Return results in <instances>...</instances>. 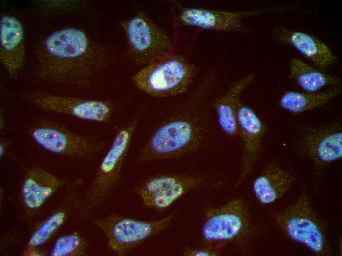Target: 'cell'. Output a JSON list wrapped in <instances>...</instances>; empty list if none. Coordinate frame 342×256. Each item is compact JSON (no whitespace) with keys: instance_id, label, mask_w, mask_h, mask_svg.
Instances as JSON below:
<instances>
[{"instance_id":"6da1fadb","label":"cell","mask_w":342,"mask_h":256,"mask_svg":"<svg viewBox=\"0 0 342 256\" xmlns=\"http://www.w3.org/2000/svg\"><path fill=\"white\" fill-rule=\"evenodd\" d=\"M104 64L102 49L81 29L67 27L53 32L38 46L35 73L50 82L86 86Z\"/></svg>"},{"instance_id":"ac0fdd59","label":"cell","mask_w":342,"mask_h":256,"mask_svg":"<svg viewBox=\"0 0 342 256\" xmlns=\"http://www.w3.org/2000/svg\"><path fill=\"white\" fill-rule=\"evenodd\" d=\"M256 76V73H251L239 79L213 104L219 126L227 135L235 136L239 133L236 113L240 102V95Z\"/></svg>"},{"instance_id":"52a82bcc","label":"cell","mask_w":342,"mask_h":256,"mask_svg":"<svg viewBox=\"0 0 342 256\" xmlns=\"http://www.w3.org/2000/svg\"><path fill=\"white\" fill-rule=\"evenodd\" d=\"M29 133L36 143L48 151L80 160L91 158L106 146L104 141L79 134L50 120L37 122Z\"/></svg>"},{"instance_id":"7402d4cb","label":"cell","mask_w":342,"mask_h":256,"mask_svg":"<svg viewBox=\"0 0 342 256\" xmlns=\"http://www.w3.org/2000/svg\"><path fill=\"white\" fill-rule=\"evenodd\" d=\"M88 243L77 232L58 237L51 250V256H84L87 255Z\"/></svg>"},{"instance_id":"d6986e66","label":"cell","mask_w":342,"mask_h":256,"mask_svg":"<svg viewBox=\"0 0 342 256\" xmlns=\"http://www.w3.org/2000/svg\"><path fill=\"white\" fill-rule=\"evenodd\" d=\"M294 180L293 176L289 171L277 165L270 164L254 180L252 189L261 203L270 204L287 192Z\"/></svg>"},{"instance_id":"ffe728a7","label":"cell","mask_w":342,"mask_h":256,"mask_svg":"<svg viewBox=\"0 0 342 256\" xmlns=\"http://www.w3.org/2000/svg\"><path fill=\"white\" fill-rule=\"evenodd\" d=\"M341 91L342 88L340 86L321 92L287 91L281 96L279 105L290 113L299 114L325 105Z\"/></svg>"},{"instance_id":"277c9868","label":"cell","mask_w":342,"mask_h":256,"mask_svg":"<svg viewBox=\"0 0 342 256\" xmlns=\"http://www.w3.org/2000/svg\"><path fill=\"white\" fill-rule=\"evenodd\" d=\"M197 73L195 66L172 52L155 59L131 77L134 86L156 98L174 97L186 92Z\"/></svg>"},{"instance_id":"cb8c5ba5","label":"cell","mask_w":342,"mask_h":256,"mask_svg":"<svg viewBox=\"0 0 342 256\" xmlns=\"http://www.w3.org/2000/svg\"><path fill=\"white\" fill-rule=\"evenodd\" d=\"M225 243L206 245L201 247H186L182 254L186 256H219Z\"/></svg>"},{"instance_id":"5b68a950","label":"cell","mask_w":342,"mask_h":256,"mask_svg":"<svg viewBox=\"0 0 342 256\" xmlns=\"http://www.w3.org/2000/svg\"><path fill=\"white\" fill-rule=\"evenodd\" d=\"M176 216L172 212L152 220H142L113 213L94 221L105 235L108 249L118 256H125L157 234L167 229Z\"/></svg>"},{"instance_id":"603a6c76","label":"cell","mask_w":342,"mask_h":256,"mask_svg":"<svg viewBox=\"0 0 342 256\" xmlns=\"http://www.w3.org/2000/svg\"><path fill=\"white\" fill-rule=\"evenodd\" d=\"M67 217V210L65 208L52 213L32 234L28 242V247L34 248L47 242L65 223Z\"/></svg>"},{"instance_id":"5bb4252c","label":"cell","mask_w":342,"mask_h":256,"mask_svg":"<svg viewBox=\"0 0 342 256\" xmlns=\"http://www.w3.org/2000/svg\"><path fill=\"white\" fill-rule=\"evenodd\" d=\"M239 133L243 143L242 167L236 186L248 176L260 153L265 132L264 123L249 107L240 102L236 113Z\"/></svg>"},{"instance_id":"7c38bea8","label":"cell","mask_w":342,"mask_h":256,"mask_svg":"<svg viewBox=\"0 0 342 256\" xmlns=\"http://www.w3.org/2000/svg\"><path fill=\"white\" fill-rule=\"evenodd\" d=\"M297 153L318 169L342 157V129L340 122L302 128L296 147Z\"/></svg>"},{"instance_id":"4fadbf2b","label":"cell","mask_w":342,"mask_h":256,"mask_svg":"<svg viewBox=\"0 0 342 256\" xmlns=\"http://www.w3.org/2000/svg\"><path fill=\"white\" fill-rule=\"evenodd\" d=\"M282 7L256 9L250 11H231L200 8H182L177 15V20L186 26L218 32H246V27L242 24L246 17L268 12H277Z\"/></svg>"},{"instance_id":"d4e9b609","label":"cell","mask_w":342,"mask_h":256,"mask_svg":"<svg viewBox=\"0 0 342 256\" xmlns=\"http://www.w3.org/2000/svg\"><path fill=\"white\" fill-rule=\"evenodd\" d=\"M10 144L9 140L2 138L0 142V156L2 157Z\"/></svg>"},{"instance_id":"2e32d148","label":"cell","mask_w":342,"mask_h":256,"mask_svg":"<svg viewBox=\"0 0 342 256\" xmlns=\"http://www.w3.org/2000/svg\"><path fill=\"white\" fill-rule=\"evenodd\" d=\"M273 37L279 44L293 46L321 70H325L337 61L325 43L305 32L278 27L273 30Z\"/></svg>"},{"instance_id":"44dd1931","label":"cell","mask_w":342,"mask_h":256,"mask_svg":"<svg viewBox=\"0 0 342 256\" xmlns=\"http://www.w3.org/2000/svg\"><path fill=\"white\" fill-rule=\"evenodd\" d=\"M289 76L306 92H316L323 87L336 85L338 78L325 74L302 60L292 58L289 63Z\"/></svg>"},{"instance_id":"7a4b0ae2","label":"cell","mask_w":342,"mask_h":256,"mask_svg":"<svg viewBox=\"0 0 342 256\" xmlns=\"http://www.w3.org/2000/svg\"><path fill=\"white\" fill-rule=\"evenodd\" d=\"M214 81L206 76L181 107L154 128L139 152L140 161L178 158L200 147L206 128L204 108Z\"/></svg>"},{"instance_id":"9c48e42d","label":"cell","mask_w":342,"mask_h":256,"mask_svg":"<svg viewBox=\"0 0 342 256\" xmlns=\"http://www.w3.org/2000/svg\"><path fill=\"white\" fill-rule=\"evenodd\" d=\"M204 215L201 234L206 245L238 241L250 230L249 213L241 199L232 200L221 207L207 208Z\"/></svg>"},{"instance_id":"3957f363","label":"cell","mask_w":342,"mask_h":256,"mask_svg":"<svg viewBox=\"0 0 342 256\" xmlns=\"http://www.w3.org/2000/svg\"><path fill=\"white\" fill-rule=\"evenodd\" d=\"M142 112L119 127L87 189L85 199L81 202L79 213L89 215L102 204L119 184L122 170Z\"/></svg>"},{"instance_id":"30bf717a","label":"cell","mask_w":342,"mask_h":256,"mask_svg":"<svg viewBox=\"0 0 342 256\" xmlns=\"http://www.w3.org/2000/svg\"><path fill=\"white\" fill-rule=\"evenodd\" d=\"M205 181L204 177L193 174H158L142 181L133 191L144 208L163 210Z\"/></svg>"},{"instance_id":"8fae6325","label":"cell","mask_w":342,"mask_h":256,"mask_svg":"<svg viewBox=\"0 0 342 256\" xmlns=\"http://www.w3.org/2000/svg\"><path fill=\"white\" fill-rule=\"evenodd\" d=\"M28 100L41 110L73 116L81 120L112 124L116 105L108 100L89 99L35 92Z\"/></svg>"},{"instance_id":"8992f818","label":"cell","mask_w":342,"mask_h":256,"mask_svg":"<svg viewBox=\"0 0 342 256\" xmlns=\"http://www.w3.org/2000/svg\"><path fill=\"white\" fill-rule=\"evenodd\" d=\"M273 218L277 225L290 239L303 244L317 255L331 254L323 224L306 192Z\"/></svg>"},{"instance_id":"ba28073f","label":"cell","mask_w":342,"mask_h":256,"mask_svg":"<svg viewBox=\"0 0 342 256\" xmlns=\"http://www.w3.org/2000/svg\"><path fill=\"white\" fill-rule=\"evenodd\" d=\"M119 25L126 36L129 54L136 63L147 64L172 52L170 37L145 12L121 20Z\"/></svg>"},{"instance_id":"e0dca14e","label":"cell","mask_w":342,"mask_h":256,"mask_svg":"<svg viewBox=\"0 0 342 256\" xmlns=\"http://www.w3.org/2000/svg\"><path fill=\"white\" fill-rule=\"evenodd\" d=\"M68 182L41 167H34L26 173L21 187L25 207L30 210L40 208L60 188Z\"/></svg>"},{"instance_id":"9a60e30c","label":"cell","mask_w":342,"mask_h":256,"mask_svg":"<svg viewBox=\"0 0 342 256\" xmlns=\"http://www.w3.org/2000/svg\"><path fill=\"white\" fill-rule=\"evenodd\" d=\"M25 59L24 31L15 17L3 15L0 21V61L9 77L15 79Z\"/></svg>"}]
</instances>
